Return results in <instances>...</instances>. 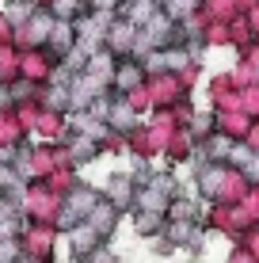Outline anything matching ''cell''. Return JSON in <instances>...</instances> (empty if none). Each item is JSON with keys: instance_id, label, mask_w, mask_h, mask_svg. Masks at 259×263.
I'll return each instance as SVG.
<instances>
[{"instance_id": "1", "label": "cell", "mask_w": 259, "mask_h": 263, "mask_svg": "<svg viewBox=\"0 0 259 263\" xmlns=\"http://www.w3.org/2000/svg\"><path fill=\"white\" fill-rule=\"evenodd\" d=\"M88 221H92L99 233H111V229H114V206L95 202V206H92V217H88Z\"/></svg>"}, {"instance_id": "2", "label": "cell", "mask_w": 259, "mask_h": 263, "mask_svg": "<svg viewBox=\"0 0 259 263\" xmlns=\"http://www.w3.org/2000/svg\"><path fill=\"white\" fill-rule=\"evenodd\" d=\"M191 12V0H168V20L172 15H187Z\"/></svg>"}, {"instance_id": "3", "label": "cell", "mask_w": 259, "mask_h": 263, "mask_svg": "<svg viewBox=\"0 0 259 263\" xmlns=\"http://www.w3.org/2000/svg\"><path fill=\"white\" fill-rule=\"evenodd\" d=\"M137 229H141V233H156V229H160L156 214H145V217H141V221H137Z\"/></svg>"}]
</instances>
